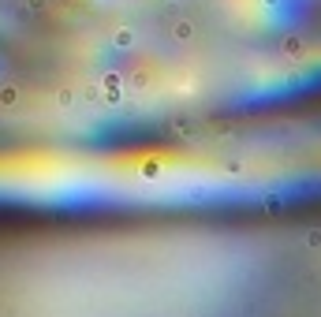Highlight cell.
Wrapping results in <instances>:
<instances>
[{
  "label": "cell",
  "instance_id": "obj_1",
  "mask_svg": "<svg viewBox=\"0 0 321 317\" xmlns=\"http://www.w3.org/2000/svg\"><path fill=\"white\" fill-rule=\"evenodd\" d=\"M15 101H19V93L11 90V86H8V90H0V105H15Z\"/></svg>",
  "mask_w": 321,
  "mask_h": 317
},
{
  "label": "cell",
  "instance_id": "obj_2",
  "mask_svg": "<svg viewBox=\"0 0 321 317\" xmlns=\"http://www.w3.org/2000/svg\"><path fill=\"white\" fill-rule=\"evenodd\" d=\"M306 246H321V232H306Z\"/></svg>",
  "mask_w": 321,
  "mask_h": 317
},
{
  "label": "cell",
  "instance_id": "obj_3",
  "mask_svg": "<svg viewBox=\"0 0 321 317\" xmlns=\"http://www.w3.org/2000/svg\"><path fill=\"white\" fill-rule=\"evenodd\" d=\"M284 49H287V52H291V56H299V52H303V45H299V41H295V38H291V41H287V45H284Z\"/></svg>",
  "mask_w": 321,
  "mask_h": 317
}]
</instances>
